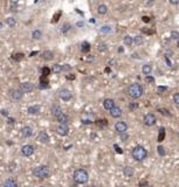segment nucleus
I'll use <instances>...</instances> for the list:
<instances>
[{
  "label": "nucleus",
  "instance_id": "f257e3e1",
  "mask_svg": "<svg viewBox=\"0 0 179 187\" xmlns=\"http://www.w3.org/2000/svg\"><path fill=\"white\" fill-rule=\"evenodd\" d=\"M143 94H144V89L139 83H132L128 87V95L133 100H137L139 97H142Z\"/></svg>",
  "mask_w": 179,
  "mask_h": 187
},
{
  "label": "nucleus",
  "instance_id": "f03ea898",
  "mask_svg": "<svg viewBox=\"0 0 179 187\" xmlns=\"http://www.w3.org/2000/svg\"><path fill=\"white\" fill-rule=\"evenodd\" d=\"M73 178H74V181L76 182V184H80V185H82V184H86L88 179H89V174L87 172L84 168H77L73 174Z\"/></svg>",
  "mask_w": 179,
  "mask_h": 187
},
{
  "label": "nucleus",
  "instance_id": "7ed1b4c3",
  "mask_svg": "<svg viewBox=\"0 0 179 187\" xmlns=\"http://www.w3.org/2000/svg\"><path fill=\"white\" fill-rule=\"evenodd\" d=\"M131 154L136 161H143L145 160L146 157H147V151L145 150V147H143L142 145H137V146L133 147Z\"/></svg>",
  "mask_w": 179,
  "mask_h": 187
},
{
  "label": "nucleus",
  "instance_id": "20e7f679",
  "mask_svg": "<svg viewBox=\"0 0 179 187\" xmlns=\"http://www.w3.org/2000/svg\"><path fill=\"white\" fill-rule=\"evenodd\" d=\"M33 175L39 179H45L49 175V168L46 165H40L33 170Z\"/></svg>",
  "mask_w": 179,
  "mask_h": 187
},
{
  "label": "nucleus",
  "instance_id": "39448f33",
  "mask_svg": "<svg viewBox=\"0 0 179 187\" xmlns=\"http://www.w3.org/2000/svg\"><path fill=\"white\" fill-rule=\"evenodd\" d=\"M156 116L153 114H146L145 116H144V119H143V122H144V124H145L146 127H152V125H155L156 124Z\"/></svg>",
  "mask_w": 179,
  "mask_h": 187
},
{
  "label": "nucleus",
  "instance_id": "423d86ee",
  "mask_svg": "<svg viewBox=\"0 0 179 187\" xmlns=\"http://www.w3.org/2000/svg\"><path fill=\"white\" fill-rule=\"evenodd\" d=\"M34 151H35L34 146L33 145H29V144L24 145V146L21 147V153L24 154L25 157H31V156L34 153Z\"/></svg>",
  "mask_w": 179,
  "mask_h": 187
},
{
  "label": "nucleus",
  "instance_id": "0eeeda50",
  "mask_svg": "<svg viewBox=\"0 0 179 187\" xmlns=\"http://www.w3.org/2000/svg\"><path fill=\"white\" fill-rule=\"evenodd\" d=\"M115 130H116L118 134H124V132H126V130H128V124H126L125 122H123V120L117 122V123L115 124Z\"/></svg>",
  "mask_w": 179,
  "mask_h": 187
},
{
  "label": "nucleus",
  "instance_id": "6e6552de",
  "mask_svg": "<svg viewBox=\"0 0 179 187\" xmlns=\"http://www.w3.org/2000/svg\"><path fill=\"white\" fill-rule=\"evenodd\" d=\"M33 89H34V84L33 83H31V82H24V83H21V86H20V90L25 94L33 91Z\"/></svg>",
  "mask_w": 179,
  "mask_h": 187
},
{
  "label": "nucleus",
  "instance_id": "1a4fd4ad",
  "mask_svg": "<svg viewBox=\"0 0 179 187\" xmlns=\"http://www.w3.org/2000/svg\"><path fill=\"white\" fill-rule=\"evenodd\" d=\"M59 97L62 101H65V102L70 101V98H72V93L69 90H67V89H62V90H60Z\"/></svg>",
  "mask_w": 179,
  "mask_h": 187
},
{
  "label": "nucleus",
  "instance_id": "9d476101",
  "mask_svg": "<svg viewBox=\"0 0 179 187\" xmlns=\"http://www.w3.org/2000/svg\"><path fill=\"white\" fill-rule=\"evenodd\" d=\"M68 131H69V129H68V125H67V124H60L59 127H56V132H58V134H60V136H67V134H68Z\"/></svg>",
  "mask_w": 179,
  "mask_h": 187
},
{
  "label": "nucleus",
  "instance_id": "9b49d317",
  "mask_svg": "<svg viewBox=\"0 0 179 187\" xmlns=\"http://www.w3.org/2000/svg\"><path fill=\"white\" fill-rule=\"evenodd\" d=\"M20 134H21L22 137H25V138H29L33 134V130H32V127H24L20 130Z\"/></svg>",
  "mask_w": 179,
  "mask_h": 187
},
{
  "label": "nucleus",
  "instance_id": "f8f14e48",
  "mask_svg": "<svg viewBox=\"0 0 179 187\" xmlns=\"http://www.w3.org/2000/svg\"><path fill=\"white\" fill-rule=\"evenodd\" d=\"M9 94H11V97L14 101H20L22 98V91L20 89H13V90H11Z\"/></svg>",
  "mask_w": 179,
  "mask_h": 187
},
{
  "label": "nucleus",
  "instance_id": "ddd939ff",
  "mask_svg": "<svg viewBox=\"0 0 179 187\" xmlns=\"http://www.w3.org/2000/svg\"><path fill=\"white\" fill-rule=\"evenodd\" d=\"M115 107V101L113 98H106V100L103 101V108L106 109V110H111L113 108Z\"/></svg>",
  "mask_w": 179,
  "mask_h": 187
},
{
  "label": "nucleus",
  "instance_id": "4468645a",
  "mask_svg": "<svg viewBox=\"0 0 179 187\" xmlns=\"http://www.w3.org/2000/svg\"><path fill=\"white\" fill-rule=\"evenodd\" d=\"M38 140L41 141L42 144H47V143H49V136L45 131H41L39 134V136H38Z\"/></svg>",
  "mask_w": 179,
  "mask_h": 187
},
{
  "label": "nucleus",
  "instance_id": "2eb2a0df",
  "mask_svg": "<svg viewBox=\"0 0 179 187\" xmlns=\"http://www.w3.org/2000/svg\"><path fill=\"white\" fill-rule=\"evenodd\" d=\"M122 112H123L122 109L119 107H116V105L110 110V115H111V117H114V118H118V117H121V116H122Z\"/></svg>",
  "mask_w": 179,
  "mask_h": 187
},
{
  "label": "nucleus",
  "instance_id": "dca6fc26",
  "mask_svg": "<svg viewBox=\"0 0 179 187\" xmlns=\"http://www.w3.org/2000/svg\"><path fill=\"white\" fill-rule=\"evenodd\" d=\"M56 120L59 122L60 124H67L68 123V116H67L65 112H61V114L58 116V117H55Z\"/></svg>",
  "mask_w": 179,
  "mask_h": 187
},
{
  "label": "nucleus",
  "instance_id": "f3484780",
  "mask_svg": "<svg viewBox=\"0 0 179 187\" xmlns=\"http://www.w3.org/2000/svg\"><path fill=\"white\" fill-rule=\"evenodd\" d=\"M42 59L46 61H52L54 59L53 52H50V50H45V52L42 53Z\"/></svg>",
  "mask_w": 179,
  "mask_h": 187
},
{
  "label": "nucleus",
  "instance_id": "a211bd4d",
  "mask_svg": "<svg viewBox=\"0 0 179 187\" xmlns=\"http://www.w3.org/2000/svg\"><path fill=\"white\" fill-rule=\"evenodd\" d=\"M133 173H135V171H133L132 167L126 166V167H124V168H123V174L125 175L126 178H130V177H132Z\"/></svg>",
  "mask_w": 179,
  "mask_h": 187
},
{
  "label": "nucleus",
  "instance_id": "6ab92c4d",
  "mask_svg": "<svg viewBox=\"0 0 179 187\" xmlns=\"http://www.w3.org/2000/svg\"><path fill=\"white\" fill-rule=\"evenodd\" d=\"M61 112H62V109H61V107H60V105H58V104H54L53 107H52V114H53L54 117H58Z\"/></svg>",
  "mask_w": 179,
  "mask_h": 187
},
{
  "label": "nucleus",
  "instance_id": "aec40b11",
  "mask_svg": "<svg viewBox=\"0 0 179 187\" xmlns=\"http://www.w3.org/2000/svg\"><path fill=\"white\" fill-rule=\"evenodd\" d=\"M27 111H28V114L31 115H36L40 112V107L39 105H31V107H28Z\"/></svg>",
  "mask_w": 179,
  "mask_h": 187
},
{
  "label": "nucleus",
  "instance_id": "412c9836",
  "mask_svg": "<svg viewBox=\"0 0 179 187\" xmlns=\"http://www.w3.org/2000/svg\"><path fill=\"white\" fill-rule=\"evenodd\" d=\"M48 87V77L46 76H41L40 77V89H45V88Z\"/></svg>",
  "mask_w": 179,
  "mask_h": 187
},
{
  "label": "nucleus",
  "instance_id": "4be33fe9",
  "mask_svg": "<svg viewBox=\"0 0 179 187\" xmlns=\"http://www.w3.org/2000/svg\"><path fill=\"white\" fill-rule=\"evenodd\" d=\"M2 187H18V182L14 180V179H7L4 182Z\"/></svg>",
  "mask_w": 179,
  "mask_h": 187
},
{
  "label": "nucleus",
  "instance_id": "5701e85b",
  "mask_svg": "<svg viewBox=\"0 0 179 187\" xmlns=\"http://www.w3.org/2000/svg\"><path fill=\"white\" fill-rule=\"evenodd\" d=\"M90 43L89 42H87V41H83L82 43H81V50H82V53H88V52H90Z\"/></svg>",
  "mask_w": 179,
  "mask_h": 187
},
{
  "label": "nucleus",
  "instance_id": "b1692460",
  "mask_svg": "<svg viewBox=\"0 0 179 187\" xmlns=\"http://www.w3.org/2000/svg\"><path fill=\"white\" fill-rule=\"evenodd\" d=\"M152 72V67H151V64H144L143 67H142V73L144 74V75H150Z\"/></svg>",
  "mask_w": 179,
  "mask_h": 187
},
{
  "label": "nucleus",
  "instance_id": "393cba45",
  "mask_svg": "<svg viewBox=\"0 0 179 187\" xmlns=\"http://www.w3.org/2000/svg\"><path fill=\"white\" fill-rule=\"evenodd\" d=\"M123 42H124V45L128 47L132 46L133 43V38L132 36H130V35H125L124 36V39H123Z\"/></svg>",
  "mask_w": 179,
  "mask_h": 187
},
{
  "label": "nucleus",
  "instance_id": "a878e982",
  "mask_svg": "<svg viewBox=\"0 0 179 187\" xmlns=\"http://www.w3.org/2000/svg\"><path fill=\"white\" fill-rule=\"evenodd\" d=\"M106 12H108V7H106L104 4H102V5H99V6L97 7V13H99V15H104V14H106Z\"/></svg>",
  "mask_w": 179,
  "mask_h": 187
},
{
  "label": "nucleus",
  "instance_id": "bb28decb",
  "mask_svg": "<svg viewBox=\"0 0 179 187\" xmlns=\"http://www.w3.org/2000/svg\"><path fill=\"white\" fill-rule=\"evenodd\" d=\"M32 38H33L34 40H40L42 38V32L39 31V29H35V31H33V33H32Z\"/></svg>",
  "mask_w": 179,
  "mask_h": 187
},
{
  "label": "nucleus",
  "instance_id": "cd10ccee",
  "mask_svg": "<svg viewBox=\"0 0 179 187\" xmlns=\"http://www.w3.org/2000/svg\"><path fill=\"white\" fill-rule=\"evenodd\" d=\"M164 138H165V129L164 127H160L159 129V134H158V141L159 143L163 141Z\"/></svg>",
  "mask_w": 179,
  "mask_h": 187
},
{
  "label": "nucleus",
  "instance_id": "c85d7f7f",
  "mask_svg": "<svg viewBox=\"0 0 179 187\" xmlns=\"http://www.w3.org/2000/svg\"><path fill=\"white\" fill-rule=\"evenodd\" d=\"M143 42H144V40H143V36H140V35H137V36H135V38H133V43H135V45H137V46H140Z\"/></svg>",
  "mask_w": 179,
  "mask_h": 187
},
{
  "label": "nucleus",
  "instance_id": "c756f323",
  "mask_svg": "<svg viewBox=\"0 0 179 187\" xmlns=\"http://www.w3.org/2000/svg\"><path fill=\"white\" fill-rule=\"evenodd\" d=\"M6 25L8 27H14L17 25V20L14 18H6Z\"/></svg>",
  "mask_w": 179,
  "mask_h": 187
},
{
  "label": "nucleus",
  "instance_id": "7c9ffc66",
  "mask_svg": "<svg viewBox=\"0 0 179 187\" xmlns=\"http://www.w3.org/2000/svg\"><path fill=\"white\" fill-rule=\"evenodd\" d=\"M53 72L55 74H60L63 72V67L61 64H54L53 66Z\"/></svg>",
  "mask_w": 179,
  "mask_h": 187
},
{
  "label": "nucleus",
  "instance_id": "2f4dec72",
  "mask_svg": "<svg viewBox=\"0 0 179 187\" xmlns=\"http://www.w3.org/2000/svg\"><path fill=\"white\" fill-rule=\"evenodd\" d=\"M41 73H42V76L48 77V75L50 74V69H49L48 67H43L42 69H41Z\"/></svg>",
  "mask_w": 179,
  "mask_h": 187
},
{
  "label": "nucleus",
  "instance_id": "473e14b6",
  "mask_svg": "<svg viewBox=\"0 0 179 187\" xmlns=\"http://www.w3.org/2000/svg\"><path fill=\"white\" fill-rule=\"evenodd\" d=\"M99 31H101V33H110V32H111V27L110 26H102Z\"/></svg>",
  "mask_w": 179,
  "mask_h": 187
},
{
  "label": "nucleus",
  "instance_id": "72a5a7b5",
  "mask_svg": "<svg viewBox=\"0 0 179 187\" xmlns=\"http://www.w3.org/2000/svg\"><path fill=\"white\" fill-rule=\"evenodd\" d=\"M157 151H158V154L160 156V157H164V156H165V153H166L165 148L162 146V145H159V146L157 147Z\"/></svg>",
  "mask_w": 179,
  "mask_h": 187
},
{
  "label": "nucleus",
  "instance_id": "f704fd0d",
  "mask_svg": "<svg viewBox=\"0 0 179 187\" xmlns=\"http://www.w3.org/2000/svg\"><path fill=\"white\" fill-rule=\"evenodd\" d=\"M158 111H159V112H160V114H162V115H164V116H167V117H171V114H170V112H169V111H167L166 109H162V108H159Z\"/></svg>",
  "mask_w": 179,
  "mask_h": 187
},
{
  "label": "nucleus",
  "instance_id": "c9c22d12",
  "mask_svg": "<svg viewBox=\"0 0 179 187\" xmlns=\"http://www.w3.org/2000/svg\"><path fill=\"white\" fill-rule=\"evenodd\" d=\"M171 39H172V40H176V41L179 39V33L177 31H172V32H171Z\"/></svg>",
  "mask_w": 179,
  "mask_h": 187
},
{
  "label": "nucleus",
  "instance_id": "e433bc0d",
  "mask_svg": "<svg viewBox=\"0 0 179 187\" xmlns=\"http://www.w3.org/2000/svg\"><path fill=\"white\" fill-rule=\"evenodd\" d=\"M145 82L146 83H155V79H153L152 76H150V75H146L145 76Z\"/></svg>",
  "mask_w": 179,
  "mask_h": 187
},
{
  "label": "nucleus",
  "instance_id": "4c0bfd02",
  "mask_svg": "<svg viewBox=\"0 0 179 187\" xmlns=\"http://www.w3.org/2000/svg\"><path fill=\"white\" fill-rule=\"evenodd\" d=\"M13 59H14V60H15V61L22 60V59H24V54H22V53L15 54V55H14V56H13Z\"/></svg>",
  "mask_w": 179,
  "mask_h": 187
},
{
  "label": "nucleus",
  "instance_id": "58836bf2",
  "mask_svg": "<svg viewBox=\"0 0 179 187\" xmlns=\"http://www.w3.org/2000/svg\"><path fill=\"white\" fill-rule=\"evenodd\" d=\"M166 90H167V87H163V86H159V87H157V91H158L159 94L165 93Z\"/></svg>",
  "mask_w": 179,
  "mask_h": 187
},
{
  "label": "nucleus",
  "instance_id": "ea45409f",
  "mask_svg": "<svg viewBox=\"0 0 179 187\" xmlns=\"http://www.w3.org/2000/svg\"><path fill=\"white\" fill-rule=\"evenodd\" d=\"M97 49H99V52H104V50H106V43H99Z\"/></svg>",
  "mask_w": 179,
  "mask_h": 187
},
{
  "label": "nucleus",
  "instance_id": "a19ab883",
  "mask_svg": "<svg viewBox=\"0 0 179 187\" xmlns=\"http://www.w3.org/2000/svg\"><path fill=\"white\" fill-rule=\"evenodd\" d=\"M173 102H174L176 104H178V105H179V93H177V94H174V95H173Z\"/></svg>",
  "mask_w": 179,
  "mask_h": 187
},
{
  "label": "nucleus",
  "instance_id": "79ce46f5",
  "mask_svg": "<svg viewBox=\"0 0 179 187\" xmlns=\"http://www.w3.org/2000/svg\"><path fill=\"white\" fill-rule=\"evenodd\" d=\"M121 134V139L123 140V141H126L128 138H129V134H126V132H124V134Z\"/></svg>",
  "mask_w": 179,
  "mask_h": 187
},
{
  "label": "nucleus",
  "instance_id": "37998d69",
  "mask_svg": "<svg viewBox=\"0 0 179 187\" xmlns=\"http://www.w3.org/2000/svg\"><path fill=\"white\" fill-rule=\"evenodd\" d=\"M138 108V103H130V105H129V109L130 110H135V109H137Z\"/></svg>",
  "mask_w": 179,
  "mask_h": 187
},
{
  "label": "nucleus",
  "instance_id": "c03bdc74",
  "mask_svg": "<svg viewBox=\"0 0 179 187\" xmlns=\"http://www.w3.org/2000/svg\"><path fill=\"white\" fill-rule=\"evenodd\" d=\"M142 32H143V33H145V34H149V35H150V34H153V33H155L153 31L149 29V28H143V29H142Z\"/></svg>",
  "mask_w": 179,
  "mask_h": 187
},
{
  "label": "nucleus",
  "instance_id": "a18cd8bd",
  "mask_svg": "<svg viewBox=\"0 0 179 187\" xmlns=\"http://www.w3.org/2000/svg\"><path fill=\"white\" fill-rule=\"evenodd\" d=\"M69 28H70V25L69 24H66V25H63V29H62V32L66 34L68 31H69Z\"/></svg>",
  "mask_w": 179,
  "mask_h": 187
},
{
  "label": "nucleus",
  "instance_id": "49530a36",
  "mask_svg": "<svg viewBox=\"0 0 179 187\" xmlns=\"http://www.w3.org/2000/svg\"><path fill=\"white\" fill-rule=\"evenodd\" d=\"M147 185H149V184H147V181H146L145 179L139 182V187H147Z\"/></svg>",
  "mask_w": 179,
  "mask_h": 187
},
{
  "label": "nucleus",
  "instance_id": "de8ad7c7",
  "mask_svg": "<svg viewBox=\"0 0 179 187\" xmlns=\"http://www.w3.org/2000/svg\"><path fill=\"white\" fill-rule=\"evenodd\" d=\"M63 67V72H70L72 70V67L69 66V64H65V66H62Z\"/></svg>",
  "mask_w": 179,
  "mask_h": 187
},
{
  "label": "nucleus",
  "instance_id": "09e8293b",
  "mask_svg": "<svg viewBox=\"0 0 179 187\" xmlns=\"http://www.w3.org/2000/svg\"><path fill=\"white\" fill-rule=\"evenodd\" d=\"M114 147L116 148V152H117V153H123V151L121 150V147H119L117 144H115V145H114Z\"/></svg>",
  "mask_w": 179,
  "mask_h": 187
},
{
  "label": "nucleus",
  "instance_id": "8fccbe9b",
  "mask_svg": "<svg viewBox=\"0 0 179 187\" xmlns=\"http://www.w3.org/2000/svg\"><path fill=\"white\" fill-rule=\"evenodd\" d=\"M142 21H143V22H145V24H147V22H150V18L144 15V16H142Z\"/></svg>",
  "mask_w": 179,
  "mask_h": 187
},
{
  "label": "nucleus",
  "instance_id": "3c124183",
  "mask_svg": "<svg viewBox=\"0 0 179 187\" xmlns=\"http://www.w3.org/2000/svg\"><path fill=\"white\" fill-rule=\"evenodd\" d=\"M18 2H19V0H9L11 6H17V5H18Z\"/></svg>",
  "mask_w": 179,
  "mask_h": 187
},
{
  "label": "nucleus",
  "instance_id": "603ef678",
  "mask_svg": "<svg viewBox=\"0 0 179 187\" xmlns=\"http://www.w3.org/2000/svg\"><path fill=\"white\" fill-rule=\"evenodd\" d=\"M165 61H166V63H167L169 67H172V63H171V61H170V59H169V56H165Z\"/></svg>",
  "mask_w": 179,
  "mask_h": 187
},
{
  "label": "nucleus",
  "instance_id": "864d4df0",
  "mask_svg": "<svg viewBox=\"0 0 179 187\" xmlns=\"http://www.w3.org/2000/svg\"><path fill=\"white\" fill-rule=\"evenodd\" d=\"M171 5H178L179 4V0H169Z\"/></svg>",
  "mask_w": 179,
  "mask_h": 187
},
{
  "label": "nucleus",
  "instance_id": "5fc2aeb1",
  "mask_svg": "<svg viewBox=\"0 0 179 187\" xmlns=\"http://www.w3.org/2000/svg\"><path fill=\"white\" fill-rule=\"evenodd\" d=\"M74 79H75V75H73V74H70V75L67 76V80H74Z\"/></svg>",
  "mask_w": 179,
  "mask_h": 187
},
{
  "label": "nucleus",
  "instance_id": "6e6d98bb",
  "mask_svg": "<svg viewBox=\"0 0 179 187\" xmlns=\"http://www.w3.org/2000/svg\"><path fill=\"white\" fill-rule=\"evenodd\" d=\"M132 57H133V59H140L138 54H136V53H133V54H132Z\"/></svg>",
  "mask_w": 179,
  "mask_h": 187
},
{
  "label": "nucleus",
  "instance_id": "4d7b16f0",
  "mask_svg": "<svg viewBox=\"0 0 179 187\" xmlns=\"http://www.w3.org/2000/svg\"><path fill=\"white\" fill-rule=\"evenodd\" d=\"M83 25H84V24H83L82 21H80V22H77V24H76V26H77V27H83Z\"/></svg>",
  "mask_w": 179,
  "mask_h": 187
},
{
  "label": "nucleus",
  "instance_id": "13d9d810",
  "mask_svg": "<svg viewBox=\"0 0 179 187\" xmlns=\"http://www.w3.org/2000/svg\"><path fill=\"white\" fill-rule=\"evenodd\" d=\"M1 114L4 115V116H7V115H8V112H7V110H1Z\"/></svg>",
  "mask_w": 179,
  "mask_h": 187
},
{
  "label": "nucleus",
  "instance_id": "bf43d9fd",
  "mask_svg": "<svg viewBox=\"0 0 179 187\" xmlns=\"http://www.w3.org/2000/svg\"><path fill=\"white\" fill-rule=\"evenodd\" d=\"M47 0H35V2H40V4H41V2H46Z\"/></svg>",
  "mask_w": 179,
  "mask_h": 187
},
{
  "label": "nucleus",
  "instance_id": "052dcab7",
  "mask_svg": "<svg viewBox=\"0 0 179 187\" xmlns=\"http://www.w3.org/2000/svg\"><path fill=\"white\" fill-rule=\"evenodd\" d=\"M123 52H124V49H123L122 47H121V48H118V53H123Z\"/></svg>",
  "mask_w": 179,
  "mask_h": 187
},
{
  "label": "nucleus",
  "instance_id": "680f3d73",
  "mask_svg": "<svg viewBox=\"0 0 179 187\" xmlns=\"http://www.w3.org/2000/svg\"><path fill=\"white\" fill-rule=\"evenodd\" d=\"M36 54H39V53H38V52H33V53H31L29 56H34V55H36Z\"/></svg>",
  "mask_w": 179,
  "mask_h": 187
},
{
  "label": "nucleus",
  "instance_id": "e2e57ef3",
  "mask_svg": "<svg viewBox=\"0 0 179 187\" xmlns=\"http://www.w3.org/2000/svg\"><path fill=\"white\" fill-rule=\"evenodd\" d=\"M2 26H4V24H2V22H1V21H0V29H1V28H2Z\"/></svg>",
  "mask_w": 179,
  "mask_h": 187
},
{
  "label": "nucleus",
  "instance_id": "0e129e2a",
  "mask_svg": "<svg viewBox=\"0 0 179 187\" xmlns=\"http://www.w3.org/2000/svg\"><path fill=\"white\" fill-rule=\"evenodd\" d=\"M177 47H178V48H179V39H178V40H177Z\"/></svg>",
  "mask_w": 179,
  "mask_h": 187
},
{
  "label": "nucleus",
  "instance_id": "69168bd1",
  "mask_svg": "<svg viewBox=\"0 0 179 187\" xmlns=\"http://www.w3.org/2000/svg\"><path fill=\"white\" fill-rule=\"evenodd\" d=\"M147 1H150V2H152V1H153V0H147Z\"/></svg>",
  "mask_w": 179,
  "mask_h": 187
},
{
  "label": "nucleus",
  "instance_id": "338daca9",
  "mask_svg": "<svg viewBox=\"0 0 179 187\" xmlns=\"http://www.w3.org/2000/svg\"><path fill=\"white\" fill-rule=\"evenodd\" d=\"M89 187H96V186H89Z\"/></svg>",
  "mask_w": 179,
  "mask_h": 187
}]
</instances>
